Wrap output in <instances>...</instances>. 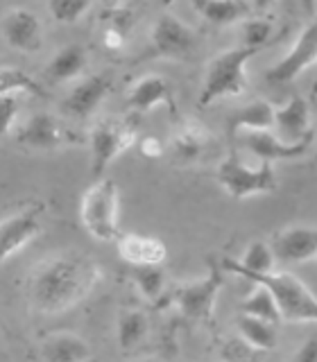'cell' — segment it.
Segmentation results:
<instances>
[{
	"mask_svg": "<svg viewBox=\"0 0 317 362\" xmlns=\"http://www.w3.org/2000/svg\"><path fill=\"white\" fill-rule=\"evenodd\" d=\"M247 281L265 286L275 294L281 320L294 324L317 322V297L301 279L288 272H267V274H241Z\"/></svg>",
	"mask_w": 317,
	"mask_h": 362,
	"instance_id": "3",
	"label": "cell"
},
{
	"mask_svg": "<svg viewBox=\"0 0 317 362\" xmlns=\"http://www.w3.org/2000/svg\"><path fill=\"white\" fill-rule=\"evenodd\" d=\"M224 283V267L213 265L209 274L197 281L181 283L173 290V301L186 320L211 324L215 315V299Z\"/></svg>",
	"mask_w": 317,
	"mask_h": 362,
	"instance_id": "7",
	"label": "cell"
},
{
	"mask_svg": "<svg viewBox=\"0 0 317 362\" xmlns=\"http://www.w3.org/2000/svg\"><path fill=\"white\" fill-rule=\"evenodd\" d=\"M84 68H86V50L77 43H68L45 66V77L54 84H64L82 75Z\"/></svg>",
	"mask_w": 317,
	"mask_h": 362,
	"instance_id": "22",
	"label": "cell"
},
{
	"mask_svg": "<svg viewBox=\"0 0 317 362\" xmlns=\"http://www.w3.org/2000/svg\"><path fill=\"white\" fill-rule=\"evenodd\" d=\"M150 39V57H161V59H186L197 45L195 32L170 11L156 18Z\"/></svg>",
	"mask_w": 317,
	"mask_h": 362,
	"instance_id": "9",
	"label": "cell"
},
{
	"mask_svg": "<svg viewBox=\"0 0 317 362\" xmlns=\"http://www.w3.org/2000/svg\"><path fill=\"white\" fill-rule=\"evenodd\" d=\"M220 265L224 272H236V274H267V272H275V252L267 243L254 240L247 245L243 260L222 258Z\"/></svg>",
	"mask_w": 317,
	"mask_h": 362,
	"instance_id": "23",
	"label": "cell"
},
{
	"mask_svg": "<svg viewBox=\"0 0 317 362\" xmlns=\"http://www.w3.org/2000/svg\"><path fill=\"white\" fill-rule=\"evenodd\" d=\"M45 211L43 202H32L25 209H21L14 215H7L3 220V229H0V260H7L21 252L34 235L41 231V215Z\"/></svg>",
	"mask_w": 317,
	"mask_h": 362,
	"instance_id": "11",
	"label": "cell"
},
{
	"mask_svg": "<svg viewBox=\"0 0 317 362\" xmlns=\"http://www.w3.org/2000/svg\"><path fill=\"white\" fill-rule=\"evenodd\" d=\"M238 141L247 145V150L256 154L260 161L275 163V161H290V158H299L309 150L311 139L299 141V143H288L275 136L272 132H245L236 136Z\"/></svg>",
	"mask_w": 317,
	"mask_h": 362,
	"instance_id": "16",
	"label": "cell"
},
{
	"mask_svg": "<svg viewBox=\"0 0 317 362\" xmlns=\"http://www.w3.org/2000/svg\"><path fill=\"white\" fill-rule=\"evenodd\" d=\"M41 354L45 362H91L88 344L73 333H54L45 337Z\"/></svg>",
	"mask_w": 317,
	"mask_h": 362,
	"instance_id": "21",
	"label": "cell"
},
{
	"mask_svg": "<svg viewBox=\"0 0 317 362\" xmlns=\"http://www.w3.org/2000/svg\"><path fill=\"white\" fill-rule=\"evenodd\" d=\"M290 362H317V335L306 337Z\"/></svg>",
	"mask_w": 317,
	"mask_h": 362,
	"instance_id": "35",
	"label": "cell"
},
{
	"mask_svg": "<svg viewBox=\"0 0 317 362\" xmlns=\"http://www.w3.org/2000/svg\"><path fill=\"white\" fill-rule=\"evenodd\" d=\"M0 30L11 50L37 52L41 48V21L30 9H9Z\"/></svg>",
	"mask_w": 317,
	"mask_h": 362,
	"instance_id": "15",
	"label": "cell"
},
{
	"mask_svg": "<svg viewBox=\"0 0 317 362\" xmlns=\"http://www.w3.org/2000/svg\"><path fill=\"white\" fill-rule=\"evenodd\" d=\"M236 326H238V333H241L243 339H247L249 344H254L260 351H272L277 346V326L263 322V320H256V317H249L238 313L236 317Z\"/></svg>",
	"mask_w": 317,
	"mask_h": 362,
	"instance_id": "26",
	"label": "cell"
},
{
	"mask_svg": "<svg viewBox=\"0 0 317 362\" xmlns=\"http://www.w3.org/2000/svg\"><path fill=\"white\" fill-rule=\"evenodd\" d=\"M14 141L23 147H30V150H59V147L79 143L82 139L54 116L41 111L21 124L14 134Z\"/></svg>",
	"mask_w": 317,
	"mask_h": 362,
	"instance_id": "8",
	"label": "cell"
},
{
	"mask_svg": "<svg viewBox=\"0 0 317 362\" xmlns=\"http://www.w3.org/2000/svg\"><path fill=\"white\" fill-rule=\"evenodd\" d=\"M229 132L241 136L245 132H270L277 124V109L267 100H252L229 116Z\"/></svg>",
	"mask_w": 317,
	"mask_h": 362,
	"instance_id": "20",
	"label": "cell"
},
{
	"mask_svg": "<svg viewBox=\"0 0 317 362\" xmlns=\"http://www.w3.org/2000/svg\"><path fill=\"white\" fill-rule=\"evenodd\" d=\"M118 186L116 181L105 177L91 186L79 206L84 229L100 243H116L120 238L118 229Z\"/></svg>",
	"mask_w": 317,
	"mask_h": 362,
	"instance_id": "5",
	"label": "cell"
},
{
	"mask_svg": "<svg viewBox=\"0 0 317 362\" xmlns=\"http://www.w3.org/2000/svg\"><path fill=\"white\" fill-rule=\"evenodd\" d=\"M197 14H202L207 18L211 25H234V23H245L247 14H249V7L247 3H241V0H202V3H195Z\"/></svg>",
	"mask_w": 317,
	"mask_h": 362,
	"instance_id": "24",
	"label": "cell"
},
{
	"mask_svg": "<svg viewBox=\"0 0 317 362\" xmlns=\"http://www.w3.org/2000/svg\"><path fill=\"white\" fill-rule=\"evenodd\" d=\"M168 107L170 113H177L175 105V95H173V86L168 84V79L158 77V75H145L136 82L127 95V109L134 113H145L152 111L154 107Z\"/></svg>",
	"mask_w": 317,
	"mask_h": 362,
	"instance_id": "17",
	"label": "cell"
},
{
	"mask_svg": "<svg viewBox=\"0 0 317 362\" xmlns=\"http://www.w3.org/2000/svg\"><path fill=\"white\" fill-rule=\"evenodd\" d=\"M105 23H107V28L111 30H118L122 34H127L134 25V14H132V9L127 5H111L107 7L105 11Z\"/></svg>",
	"mask_w": 317,
	"mask_h": 362,
	"instance_id": "33",
	"label": "cell"
},
{
	"mask_svg": "<svg viewBox=\"0 0 317 362\" xmlns=\"http://www.w3.org/2000/svg\"><path fill=\"white\" fill-rule=\"evenodd\" d=\"M218 184L224 188V192L234 199H247L256 195H270L279 188L277 173L272 163L260 161L258 168H249L241 161L234 150L226 154L224 161L218 165L215 173Z\"/></svg>",
	"mask_w": 317,
	"mask_h": 362,
	"instance_id": "6",
	"label": "cell"
},
{
	"mask_svg": "<svg viewBox=\"0 0 317 362\" xmlns=\"http://www.w3.org/2000/svg\"><path fill=\"white\" fill-rule=\"evenodd\" d=\"M211 143H213V136L202 122L192 118H184L177 124L173 136H170L168 147H170V156H173L175 163L188 165V163H195L197 158L209 150Z\"/></svg>",
	"mask_w": 317,
	"mask_h": 362,
	"instance_id": "14",
	"label": "cell"
},
{
	"mask_svg": "<svg viewBox=\"0 0 317 362\" xmlns=\"http://www.w3.org/2000/svg\"><path fill=\"white\" fill-rule=\"evenodd\" d=\"M139 139V122L134 118H102L88 134L91 145V177L96 181L105 179V170L111 161L127 152Z\"/></svg>",
	"mask_w": 317,
	"mask_h": 362,
	"instance_id": "4",
	"label": "cell"
},
{
	"mask_svg": "<svg viewBox=\"0 0 317 362\" xmlns=\"http://www.w3.org/2000/svg\"><path fill=\"white\" fill-rule=\"evenodd\" d=\"M129 279L147 301H158L166 292V272L158 265L129 267Z\"/></svg>",
	"mask_w": 317,
	"mask_h": 362,
	"instance_id": "28",
	"label": "cell"
},
{
	"mask_svg": "<svg viewBox=\"0 0 317 362\" xmlns=\"http://www.w3.org/2000/svg\"><path fill=\"white\" fill-rule=\"evenodd\" d=\"M272 39V23L267 18H247L243 23V41L247 48H265Z\"/></svg>",
	"mask_w": 317,
	"mask_h": 362,
	"instance_id": "32",
	"label": "cell"
},
{
	"mask_svg": "<svg viewBox=\"0 0 317 362\" xmlns=\"http://www.w3.org/2000/svg\"><path fill=\"white\" fill-rule=\"evenodd\" d=\"M23 93L37 95L43 100L48 98L43 86L37 82V79H32L25 71L5 66L3 71H0V95H23Z\"/></svg>",
	"mask_w": 317,
	"mask_h": 362,
	"instance_id": "29",
	"label": "cell"
},
{
	"mask_svg": "<svg viewBox=\"0 0 317 362\" xmlns=\"http://www.w3.org/2000/svg\"><path fill=\"white\" fill-rule=\"evenodd\" d=\"M111 88H113V79L107 73L88 75L79 84H75L71 93L64 98L62 111L71 118L84 120L105 102V98L111 93Z\"/></svg>",
	"mask_w": 317,
	"mask_h": 362,
	"instance_id": "13",
	"label": "cell"
},
{
	"mask_svg": "<svg viewBox=\"0 0 317 362\" xmlns=\"http://www.w3.org/2000/svg\"><path fill=\"white\" fill-rule=\"evenodd\" d=\"M118 254L125 263L132 267L141 265H161L168 256V247L163 240H158L154 235H141V233H120L116 240Z\"/></svg>",
	"mask_w": 317,
	"mask_h": 362,
	"instance_id": "18",
	"label": "cell"
},
{
	"mask_svg": "<svg viewBox=\"0 0 317 362\" xmlns=\"http://www.w3.org/2000/svg\"><path fill=\"white\" fill-rule=\"evenodd\" d=\"M272 252L281 263L299 265L317 260V229L306 224H292L283 226L272 235Z\"/></svg>",
	"mask_w": 317,
	"mask_h": 362,
	"instance_id": "12",
	"label": "cell"
},
{
	"mask_svg": "<svg viewBox=\"0 0 317 362\" xmlns=\"http://www.w3.org/2000/svg\"><path fill=\"white\" fill-rule=\"evenodd\" d=\"M265 351L256 349L249 344L247 339L238 337H226L220 344V360L222 362H263Z\"/></svg>",
	"mask_w": 317,
	"mask_h": 362,
	"instance_id": "30",
	"label": "cell"
},
{
	"mask_svg": "<svg viewBox=\"0 0 317 362\" xmlns=\"http://www.w3.org/2000/svg\"><path fill=\"white\" fill-rule=\"evenodd\" d=\"M102 281V267L82 252H62L34 269L30 303L37 313L62 315L82 303Z\"/></svg>",
	"mask_w": 317,
	"mask_h": 362,
	"instance_id": "1",
	"label": "cell"
},
{
	"mask_svg": "<svg viewBox=\"0 0 317 362\" xmlns=\"http://www.w3.org/2000/svg\"><path fill=\"white\" fill-rule=\"evenodd\" d=\"M141 154L145 158H161L163 156V143L154 136H145L141 141Z\"/></svg>",
	"mask_w": 317,
	"mask_h": 362,
	"instance_id": "36",
	"label": "cell"
},
{
	"mask_svg": "<svg viewBox=\"0 0 317 362\" xmlns=\"http://www.w3.org/2000/svg\"><path fill=\"white\" fill-rule=\"evenodd\" d=\"M125 37H127V34H122V32H118V30L107 28V30H105V45H107L109 50H120L122 45H125Z\"/></svg>",
	"mask_w": 317,
	"mask_h": 362,
	"instance_id": "37",
	"label": "cell"
},
{
	"mask_svg": "<svg viewBox=\"0 0 317 362\" xmlns=\"http://www.w3.org/2000/svg\"><path fill=\"white\" fill-rule=\"evenodd\" d=\"M260 50L263 48H247V45H241V48H229L220 54H215L207 66V75H204L197 107H209L215 100L245 93L247 90L245 66Z\"/></svg>",
	"mask_w": 317,
	"mask_h": 362,
	"instance_id": "2",
	"label": "cell"
},
{
	"mask_svg": "<svg viewBox=\"0 0 317 362\" xmlns=\"http://www.w3.org/2000/svg\"><path fill=\"white\" fill-rule=\"evenodd\" d=\"M254 286L256 288L241 301V313L249 315V317H256V320L270 322V324H275V326L279 322H283L275 294H272L265 286H258V283H254Z\"/></svg>",
	"mask_w": 317,
	"mask_h": 362,
	"instance_id": "27",
	"label": "cell"
},
{
	"mask_svg": "<svg viewBox=\"0 0 317 362\" xmlns=\"http://www.w3.org/2000/svg\"><path fill=\"white\" fill-rule=\"evenodd\" d=\"M313 98H317V77H315V82H313Z\"/></svg>",
	"mask_w": 317,
	"mask_h": 362,
	"instance_id": "38",
	"label": "cell"
},
{
	"mask_svg": "<svg viewBox=\"0 0 317 362\" xmlns=\"http://www.w3.org/2000/svg\"><path fill=\"white\" fill-rule=\"evenodd\" d=\"M315 64H317V14L309 25L299 32V37L290 48V52L272 68H267L265 79L270 84H277V86L288 84Z\"/></svg>",
	"mask_w": 317,
	"mask_h": 362,
	"instance_id": "10",
	"label": "cell"
},
{
	"mask_svg": "<svg viewBox=\"0 0 317 362\" xmlns=\"http://www.w3.org/2000/svg\"><path fill=\"white\" fill-rule=\"evenodd\" d=\"M48 9L57 23L68 25V23H77L86 11H91V3L86 0H52Z\"/></svg>",
	"mask_w": 317,
	"mask_h": 362,
	"instance_id": "31",
	"label": "cell"
},
{
	"mask_svg": "<svg viewBox=\"0 0 317 362\" xmlns=\"http://www.w3.org/2000/svg\"><path fill=\"white\" fill-rule=\"evenodd\" d=\"M277 127L283 136V141L299 143L311 139V109L309 102L301 95H292L286 105L277 109Z\"/></svg>",
	"mask_w": 317,
	"mask_h": 362,
	"instance_id": "19",
	"label": "cell"
},
{
	"mask_svg": "<svg viewBox=\"0 0 317 362\" xmlns=\"http://www.w3.org/2000/svg\"><path fill=\"white\" fill-rule=\"evenodd\" d=\"M147 315L139 308H122L118 313V344H120V351H132L136 349L143 337L147 335Z\"/></svg>",
	"mask_w": 317,
	"mask_h": 362,
	"instance_id": "25",
	"label": "cell"
},
{
	"mask_svg": "<svg viewBox=\"0 0 317 362\" xmlns=\"http://www.w3.org/2000/svg\"><path fill=\"white\" fill-rule=\"evenodd\" d=\"M18 98L21 95H3L0 105H3V132L9 134L16 127V118H18Z\"/></svg>",
	"mask_w": 317,
	"mask_h": 362,
	"instance_id": "34",
	"label": "cell"
}]
</instances>
